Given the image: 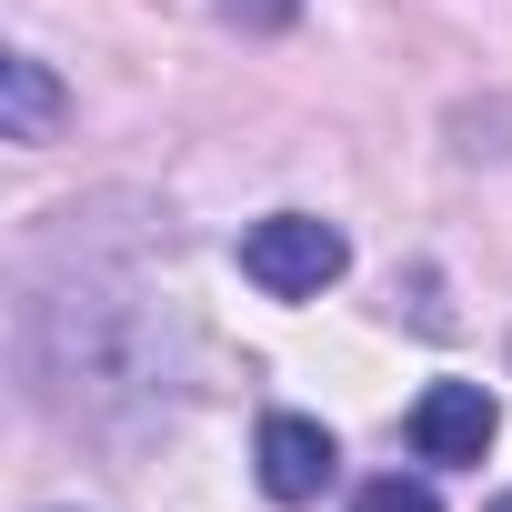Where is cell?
<instances>
[{"label":"cell","instance_id":"obj_8","mask_svg":"<svg viewBox=\"0 0 512 512\" xmlns=\"http://www.w3.org/2000/svg\"><path fill=\"white\" fill-rule=\"evenodd\" d=\"M482 512H512V492H492V502H482Z\"/></svg>","mask_w":512,"mask_h":512},{"label":"cell","instance_id":"obj_1","mask_svg":"<svg viewBox=\"0 0 512 512\" xmlns=\"http://www.w3.org/2000/svg\"><path fill=\"white\" fill-rule=\"evenodd\" d=\"M21 372L61 422H141L171 392V322L131 282H61L21 302Z\"/></svg>","mask_w":512,"mask_h":512},{"label":"cell","instance_id":"obj_2","mask_svg":"<svg viewBox=\"0 0 512 512\" xmlns=\"http://www.w3.org/2000/svg\"><path fill=\"white\" fill-rule=\"evenodd\" d=\"M352 272V241L322 221V211H272V221H251L241 231V282L251 292H272V302H312Z\"/></svg>","mask_w":512,"mask_h":512},{"label":"cell","instance_id":"obj_6","mask_svg":"<svg viewBox=\"0 0 512 512\" xmlns=\"http://www.w3.org/2000/svg\"><path fill=\"white\" fill-rule=\"evenodd\" d=\"M352 512H442V502H432V482L382 472V482H362V492H352Z\"/></svg>","mask_w":512,"mask_h":512},{"label":"cell","instance_id":"obj_5","mask_svg":"<svg viewBox=\"0 0 512 512\" xmlns=\"http://www.w3.org/2000/svg\"><path fill=\"white\" fill-rule=\"evenodd\" d=\"M61 131V81L31 61V51H11V61H0V141H51Z\"/></svg>","mask_w":512,"mask_h":512},{"label":"cell","instance_id":"obj_4","mask_svg":"<svg viewBox=\"0 0 512 512\" xmlns=\"http://www.w3.org/2000/svg\"><path fill=\"white\" fill-rule=\"evenodd\" d=\"M332 472H342V452H332V432H322L312 412H272V422H262V492H272L282 512L322 502Z\"/></svg>","mask_w":512,"mask_h":512},{"label":"cell","instance_id":"obj_3","mask_svg":"<svg viewBox=\"0 0 512 512\" xmlns=\"http://www.w3.org/2000/svg\"><path fill=\"white\" fill-rule=\"evenodd\" d=\"M492 432H502V402H492L482 382H432V392L412 402V452L442 462V472H472V462L492 452Z\"/></svg>","mask_w":512,"mask_h":512},{"label":"cell","instance_id":"obj_7","mask_svg":"<svg viewBox=\"0 0 512 512\" xmlns=\"http://www.w3.org/2000/svg\"><path fill=\"white\" fill-rule=\"evenodd\" d=\"M302 11V0H221V21H241V31H282Z\"/></svg>","mask_w":512,"mask_h":512}]
</instances>
